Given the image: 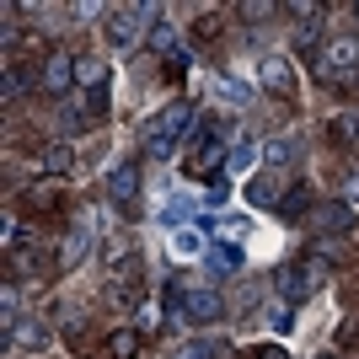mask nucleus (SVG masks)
<instances>
[{
	"instance_id": "1",
	"label": "nucleus",
	"mask_w": 359,
	"mask_h": 359,
	"mask_svg": "<svg viewBox=\"0 0 359 359\" xmlns=\"http://www.w3.org/2000/svg\"><path fill=\"white\" fill-rule=\"evenodd\" d=\"M194 107L188 102H172V107H161V113H156V118L145 123V145H150V156H156V161H166V156H177V145L188 135H194Z\"/></svg>"
},
{
	"instance_id": "2",
	"label": "nucleus",
	"mask_w": 359,
	"mask_h": 359,
	"mask_svg": "<svg viewBox=\"0 0 359 359\" xmlns=\"http://www.w3.org/2000/svg\"><path fill=\"white\" fill-rule=\"evenodd\" d=\"M322 279H327L322 257H311L306 269H285V273H279V295H285V306H300L306 295H316V290H322Z\"/></svg>"
},
{
	"instance_id": "3",
	"label": "nucleus",
	"mask_w": 359,
	"mask_h": 359,
	"mask_svg": "<svg viewBox=\"0 0 359 359\" xmlns=\"http://www.w3.org/2000/svg\"><path fill=\"white\" fill-rule=\"evenodd\" d=\"M359 70V38H332L327 48H322V60H316V75H348Z\"/></svg>"
},
{
	"instance_id": "4",
	"label": "nucleus",
	"mask_w": 359,
	"mask_h": 359,
	"mask_svg": "<svg viewBox=\"0 0 359 359\" xmlns=\"http://www.w3.org/2000/svg\"><path fill=\"white\" fill-rule=\"evenodd\" d=\"M135 194H140V166L135 161L113 166V172H107V198H113V204H135Z\"/></svg>"
},
{
	"instance_id": "5",
	"label": "nucleus",
	"mask_w": 359,
	"mask_h": 359,
	"mask_svg": "<svg viewBox=\"0 0 359 359\" xmlns=\"http://www.w3.org/2000/svg\"><path fill=\"white\" fill-rule=\"evenodd\" d=\"M140 38V6H123V11L107 16V43L113 48H129Z\"/></svg>"
},
{
	"instance_id": "6",
	"label": "nucleus",
	"mask_w": 359,
	"mask_h": 359,
	"mask_svg": "<svg viewBox=\"0 0 359 359\" xmlns=\"http://www.w3.org/2000/svg\"><path fill=\"white\" fill-rule=\"evenodd\" d=\"M220 316H225L220 290H194L188 295V322H220Z\"/></svg>"
},
{
	"instance_id": "7",
	"label": "nucleus",
	"mask_w": 359,
	"mask_h": 359,
	"mask_svg": "<svg viewBox=\"0 0 359 359\" xmlns=\"http://www.w3.org/2000/svg\"><path fill=\"white\" fill-rule=\"evenodd\" d=\"M75 81V60H65V54H54V60L43 65V91H54V97H65Z\"/></svg>"
},
{
	"instance_id": "8",
	"label": "nucleus",
	"mask_w": 359,
	"mask_h": 359,
	"mask_svg": "<svg viewBox=\"0 0 359 359\" xmlns=\"http://www.w3.org/2000/svg\"><path fill=\"white\" fill-rule=\"evenodd\" d=\"M257 81H263V91H290V81H295V75H290V60L285 54H269L263 70H257Z\"/></svg>"
},
{
	"instance_id": "9",
	"label": "nucleus",
	"mask_w": 359,
	"mask_h": 359,
	"mask_svg": "<svg viewBox=\"0 0 359 359\" xmlns=\"http://www.w3.org/2000/svg\"><path fill=\"white\" fill-rule=\"evenodd\" d=\"M316 225H322V231H332V236H344L348 225H354V210L332 198V204H322V210H316Z\"/></svg>"
},
{
	"instance_id": "10",
	"label": "nucleus",
	"mask_w": 359,
	"mask_h": 359,
	"mask_svg": "<svg viewBox=\"0 0 359 359\" xmlns=\"http://www.w3.org/2000/svg\"><path fill=\"white\" fill-rule=\"evenodd\" d=\"M86 247H91V225H75L70 241H60V269H75L86 257Z\"/></svg>"
},
{
	"instance_id": "11",
	"label": "nucleus",
	"mask_w": 359,
	"mask_h": 359,
	"mask_svg": "<svg viewBox=\"0 0 359 359\" xmlns=\"http://www.w3.org/2000/svg\"><path fill=\"white\" fill-rule=\"evenodd\" d=\"M75 81H81V86H91V91H102V81H107V65L97 60V54H81V60H75Z\"/></svg>"
},
{
	"instance_id": "12",
	"label": "nucleus",
	"mask_w": 359,
	"mask_h": 359,
	"mask_svg": "<svg viewBox=\"0 0 359 359\" xmlns=\"http://www.w3.org/2000/svg\"><path fill=\"white\" fill-rule=\"evenodd\" d=\"M140 354V327H118L107 338V359H135Z\"/></svg>"
},
{
	"instance_id": "13",
	"label": "nucleus",
	"mask_w": 359,
	"mask_h": 359,
	"mask_svg": "<svg viewBox=\"0 0 359 359\" xmlns=\"http://www.w3.org/2000/svg\"><path fill=\"white\" fill-rule=\"evenodd\" d=\"M306 210H311V188H295V194L279 198V215H285V220H300Z\"/></svg>"
},
{
	"instance_id": "14",
	"label": "nucleus",
	"mask_w": 359,
	"mask_h": 359,
	"mask_svg": "<svg viewBox=\"0 0 359 359\" xmlns=\"http://www.w3.org/2000/svg\"><path fill=\"white\" fill-rule=\"evenodd\" d=\"M70 145H43V172H70Z\"/></svg>"
},
{
	"instance_id": "15",
	"label": "nucleus",
	"mask_w": 359,
	"mask_h": 359,
	"mask_svg": "<svg viewBox=\"0 0 359 359\" xmlns=\"http://www.w3.org/2000/svg\"><path fill=\"white\" fill-rule=\"evenodd\" d=\"M290 150H295L290 140H269V145H263V161L269 166H290Z\"/></svg>"
},
{
	"instance_id": "16",
	"label": "nucleus",
	"mask_w": 359,
	"mask_h": 359,
	"mask_svg": "<svg viewBox=\"0 0 359 359\" xmlns=\"http://www.w3.org/2000/svg\"><path fill=\"white\" fill-rule=\"evenodd\" d=\"M135 327H140V332L161 327V306H156V300H145V306H140V311H135Z\"/></svg>"
},
{
	"instance_id": "17",
	"label": "nucleus",
	"mask_w": 359,
	"mask_h": 359,
	"mask_svg": "<svg viewBox=\"0 0 359 359\" xmlns=\"http://www.w3.org/2000/svg\"><path fill=\"white\" fill-rule=\"evenodd\" d=\"M269 327L273 332H290V327H295V306H273V311H269Z\"/></svg>"
},
{
	"instance_id": "18",
	"label": "nucleus",
	"mask_w": 359,
	"mask_h": 359,
	"mask_svg": "<svg viewBox=\"0 0 359 359\" xmlns=\"http://www.w3.org/2000/svg\"><path fill=\"white\" fill-rule=\"evenodd\" d=\"M241 16H247V22H263V16H279V6H269V0H247Z\"/></svg>"
},
{
	"instance_id": "19",
	"label": "nucleus",
	"mask_w": 359,
	"mask_h": 359,
	"mask_svg": "<svg viewBox=\"0 0 359 359\" xmlns=\"http://www.w3.org/2000/svg\"><path fill=\"white\" fill-rule=\"evenodd\" d=\"M225 166H231V172H247V166H252V145L241 140V145L231 150V156H225Z\"/></svg>"
},
{
	"instance_id": "20",
	"label": "nucleus",
	"mask_w": 359,
	"mask_h": 359,
	"mask_svg": "<svg viewBox=\"0 0 359 359\" xmlns=\"http://www.w3.org/2000/svg\"><path fill=\"white\" fill-rule=\"evenodd\" d=\"M215 354H225L220 344H188V348H177V359H215Z\"/></svg>"
},
{
	"instance_id": "21",
	"label": "nucleus",
	"mask_w": 359,
	"mask_h": 359,
	"mask_svg": "<svg viewBox=\"0 0 359 359\" xmlns=\"http://www.w3.org/2000/svg\"><path fill=\"white\" fill-rule=\"evenodd\" d=\"M225 269H241V252H236V247H215V273H225Z\"/></svg>"
},
{
	"instance_id": "22",
	"label": "nucleus",
	"mask_w": 359,
	"mask_h": 359,
	"mask_svg": "<svg viewBox=\"0 0 359 359\" xmlns=\"http://www.w3.org/2000/svg\"><path fill=\"white\" fill-rule=\"evenodd\" d=\"M150 43L161 48V54H172V43H177V32H172V27H166V22H161V27L150 32Z\"/></svg>"
},
{
	"instance_id": "23",
	"label": "nucleus",
	"mask_w": 359,
	"mask_h": 359,
	"mask_svg": "<svg viewBox=\"0 0 359 359\" xmlns=\"http://www.w3.org/2000/svg\"><path fill=\"white\" fill-rule=\"evenodd\" d=\"M177 252H204V241H198L194 231H177Z\"/></svg>"
},
{
	"instance_id": "24",
	"label": "nucleus",
	"mask_w": 359,
	"mask_h": 359,
	"mask_svg": "<svg viewBox=\"0 0 359 359\" xmlns=\"http://www.w3.org/2000/svg\"><path fill=\"white\" fill-rule=\"evenodd\" d=\"M252 359H290V354H285V348H279V344H269V348H257Z\"/></svg>"
},
{
	"instance_id": "25",
	"label": "nucleus",
	"mask_w": 359,
	"mask_h": 359,
	"mask_svg": "<svg viewBox=\"0 0 359 359\" xmlns=\"http://www.w3.org/2000/svg\"><path fill=\"white\" fill-rule=\"evenodd\" d=\"M344 198H348V204H359V177H348V188H344Z\"/></svg>"
},
{
	"instance_id": "26",
	"label": "nucleus",
	"mask_w": 359,
	"mask_h": 359,
	"mask_svg": "<svg viewBox=\"0 0 359 359\" xmlns=\"http://www.w3.org/2000/svg\"><path fill=\"white\" fill-rule=\"evenodd\" d=\"M316 359H332V354H316Z\"/></svg>"
}]
</instances>
